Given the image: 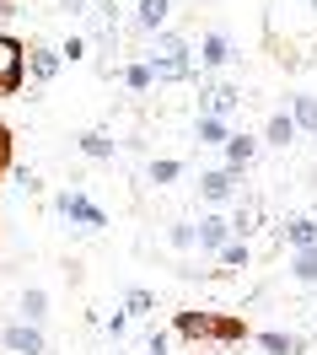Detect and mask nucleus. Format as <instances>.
<instances>
[{
    "label": "nucleus",
    "instance_id": "nucleus-27",
    "mask_svg": "<svg viewBox=\"0 0 317 355\" xmlns=\"http://www.w3.org/2000/svg\"><path fill=\"white\" fill-rule=\"evenodd\" d=\"M215 259H221V269H242V264H248V259H253V248H248V243H237V237H231V243L221 248Z\"/></svg>",
    "mask_w": 317,
    "mask_h": 355
},
{
    "label": "nucleus",
    "instance_id": "nucleus-8",
    "mask_svg": "<svg viewBox=\"0 0 317 355\" xmlns=\"http://www.w3.org/2000/svg\"><path fill=\"white\" fill-rule=\"evenodd\" d=\"M231 60H237V44H231L226 33H204V44L194 49V65H204V76L210 70H226Z\"/></svg>",
    "mask_w": 317,
    "mask_h": 355
},
{
    "label": "nucleus",
    "instance_id": "nucleus-31",
    "mask_svg": "<svg viewBox=\"0 0 317 355\" xmlns=\"http://www.w3.org/2000/svg\"><path fill=\"white\" fill-rule=\"evenodd\" d=\"M108 334H114V339H124V334H129V318H124V312H114V318H108Z\"/></svg>",
    "mask_w": 317,
    "mask_h": 355
},
{
    "label": "nucleus",
    "instance_id": "nucleus-7",
    "mask_svg": "<svg viewBox=\"0 0 317 355\" xmlns=\"http://www.w3.org/2000/svg\"><path fill=\"white\" fill-rule=\"evenodd\" d=\"M253 345H258L264 355H307L312 339L296 334V329H258V334H253Z\"/></svg>",
    "mask_w": 317,
    "mask_h": 355
},
{
    "label": "nucleus",
    "instance_id": "nucleus-16",
    "mask_svg": "<svg viewBox=\"0 0 317 355\" xmlns=\"http://www.w3.org/2000/svg\"><path fill=\"white\" fill-rule=\"evenodd\" d=\"M172 17V0H135V27L140 33H161Z\"/></svg>",
    "mask_w": 317,
    "mask_h": 355
},
{
    "label": "nucleus",
    "instance_id": "nucleus-1",
    "mask_svg": "<svg viewBox=\"0 0 317 355\" xmlns=\"http://www.w3.org/2000/svg\"><path fill=\"white\" fill-rule=\"evenodd\" d=\"M172 334L188 339V345H221V350H237V345H248V318H242V312L183 307V312H172Z\"/></svg>",
    "mask_w": 317,
    "mask_h": 355
},
{
    "label": "nucleus",
    "instance_id": "nucleus-24",
    "mask_svg": "<svg viewBox=\"0 0 317 355\" xmlns=\"http://www.w3.org/2000/svg\"><path fill=\"white\" fill-rule=\"evenodd\" d=\"M291 275L301 280V286H317V248H301V253H291Z\"/></svg>",
    "mask_w": 317,
    "mask_h": 355
},
{
    "label": "nucleus",
    "instance_id": "nucleus-34",
    "mask_svg": "<svg viewBox=\"0 0 317 355\" xmlns=\"http://www.w3.org/2000/svg\"><path fill=\"white\" fill-rule=\"evenodd\" d=\"M312 216H317V205H312Z\"/></svg>",
    "mask_w": 317,
    "mask_h": 355
},
{
    "label": "nucleus",
    "instance_id": "nucleus-15",
    "mask_svg": "<svg viewBox=\"0 0 317 355\" xmlns=\"http://www.w3.org/2000/svg\"><path fill=\"white\" fill-rule=\"evenodd\" d=\"M280 237H285V248H291V253L317 248V216H291V221L280 226Z\"/></svg>",
    "mask_w": 317,
    "mask_h": 355
},
{
    "label": "nucleus",
    "instance_id": "nucleus-25",
    "mask_svg": "<svg viewBox=\"0 0 317 355\" xmlns=\"http://www.w3.org/2000/svg\"><path fill=\"white\" fill-rule=\"evenodd\" d=\"M11 167H17V135H11V124H0V183L11 178Z\"/></svg>",
    "mask_w": 317,
    "mask_h": 355
},
{
    "label": "nucleus",
    "instance_id": "nucleus-4",
    "mask_svg": "<svg viewBox=\"0 0 317 355\" xmlns=\"http://www.w3.org/2000/svg\"><path fill=\"white\" fill-rule=\"evenodd\" d=\"M242 108V87L237 81H199V113L204 119H231V113Z\"/></svg>",
    "mask_w": 317,
    "mask_h": 355
},
{
    "label": "nucleus",
    "instance_id": "nucleus-6",
    "mask_svg": "<svg viewBox=\"0 0 317 355\" xmlns=\"http://www.w3.org/2000/svg\"><path fill=\"white\" fill-rule=\"evenodd\" d=\"M0 345H6L11 355H48V345H44V329H38V323H22V318L0 329Z\"/></svg>",
    "mask_w": 317,
    "mask_h": 355
},
{
    "label": "nucleus",
    "instance_id": "nucleus-3",
    "mask_svg": "<svg viewBox=\"0 0 317 355\" xmlns=\"http://www.w3.org/2000/svg\"><path fill=\"white\" fill-rule=\"evenodd\" d=\"M27 87V44L17 33H0V97H22Z\"/></svg>",
    "mask_w": 317,
    "mask_h": 355
},
{
    "label": "nucleus",
    "instance_id": "nucleus-29",
    "mask_svg": "<svg viewBox=\"0 0 317 355\" xmlns=\"http://www.w3.org/2000/svg\"><path fill=\"white\" fill-rule=\"evenodd\" d=\"M167 243L172 248H194V221H172L167 226Z\"/></svg>",
    "mask_w": 317,
    "mask_h": 355
},
{
    "label": "nucleus",
    "instance_id": "nucleus-12",
    "mask_svg": "<svg viewBox=\"0 0 317 355\" xmlns=\"http://www.w3.org/2000/svg\"><path fill=\"white\" fill-rule=\"evenodd\" d=\"M258 146H264L258 135H237V130H231V135H226V162H221V167L242 178V173L253 167V156H258Z\"/></svg>",
    "mask_w": 317,
    "mask_h": 355
},
{
    "label": "nucleus",
    "instance_id": "nucleus-18",
    "mask_svg": "<svg viewBox=\"0 0 317 355\" xmlns=\"http://www.w3.org/2000/svg\"><path fill=\"white\" fill-rule=\"evenodd\" d=\"M264 146H296V124H291V113L280 108V113H269V124H264Z\"/></svg>",
    "mask_w": 317,
    "mask_h": 355
},
{
    "label": "nucleus",
    "instance_id": "nucleus-17",
    "mask_svg": "<svg viewBox=\"0 0 317 355\" xmlns=\"http://www.w3.org/2000/svg\"><path fill=\"white\" fill-rule=\"evenodd\" d=\"M75 151H81V156H91V162H114V156H118V146H114V140H108L102 130H81V135H75Z\"/></svg>",
    "mask_w": 317,
    "mask_h": 355
},
{
    "label": "nucleus",
    "instance_id": "nucleus-21",
    "mask_svg": "<svg viewBox=\"0 0 317 355\" xmlns=\"http://www.w3.org/2000/svg\"><path fill=\"white\" fill-rule=\"evenodd\" d=\"M178 178H183V162H178V156H156V162L145 167V183H156V189L178 183Z\"/></svg>",
    "mask_w": 317,
    "mask_h": 355
},
{
    "label": "nucleus",
    "instance_id": "nucleus-26",
    "mask_svg": "<svg viewBox=\"0 0 317 355\" xmlns=\"http://www.w3.org/2000/svg\"><path fill=\"white\" fill-rule=\"evenodd\" d=\"M145 312H156V296H151V291H129V296H124V318H145Z\"/></svg>",
    "mask_w": 317,
    "mask_h": 355
},
{
    "label": "nucleus",
    "instance_id": "nucleus-9",
    "mask_svg": "<svg viewBox=\"0 0 317 355\" xmlns=\"http://www.w3.org/2000/svg\"><path fill=\"white\" fill-rule=\"evenodd\" d=\"M237 183H242V178L226 173V167H204L194 189H199V200H204V205H226L231 194H237Z\"/></svg>",
    "mask_w": 317,
    "mask_h": 355
},
{
    "label": "nucleus",
    "instance_id": "nucleus-14",
    "mask_svg": "<svg viewBox=\"0 0 317 355\" xmlns=\"http://www.w3.org/2000/svg\"><path fill=\"white\" fill-rule=\"evenodd\" d=\"M285 113H291L296 135H317V97H312V92H291Z\"/></svg>",
    "mask_w": 317,
    "mask_h": 355
},
{
    "label": "nucleus",
    "instance_id": "nucleus-28",
    "mask_svg": "<svg viewBox=\"0 0 317 355\" xmlns=\"http://www.w3.org/2000/svg\"><path fill=\"white\" fill-rule=\"evenodd\" d=\"M81 60H87V38H81V33H70L65 44H60V65H81Z\"/></svg>",
    "mask_w": 317,
    "mask_h": 355
},
{
    "label": "nucleus",
    "instance_id": "nucleus-32",
    "mask_svg": "<svg viewBox=\"0 0 317 355\" xmlns=\"http://www.w3.org/2000/svg\"><path fill=\"white\" fill-rule=\"evenodd\" d=\"M0 17H17V0H0Z\"/></svg>",
    "mask_w": 317,
    "mask_h": 355
},
{
    "label": "nucleus",
    "instance_id": "nucleus-33",
    "mask_svg": "<svg viewBox=\"0 0 317 355\" xmlns=\"http://www.w3.org/2000/svg\"><path fill=\"white\" fill-rule=\"evenodd\" d=\"M312 17H317V0H312Z\"/></svg>",
    "mask_w": 317,
    "mask_h": 355
},
{
    "label": "nucleus",
    "instance_id": "nucleus-5",
    "mask_svg": "<svg viewBox=\"0 0 317 355\" xmlns=\"http://www.w3.org/2000/svg\"><path fill=\"white\" fill-rule=\"evenodd\" d=\"M54 210H60L65 221L87 226V232H102V226H108V210H102V205H91L81 189H65V194H54Z\"/></svg>",
    "mask_w": 317,
    "mask_h": 355
},
{
    "label": "nucleus",
    "instance_id": "nucleus-30",
    "mask_svg": "<svg viewBox=\"0 0 317 355\" xmlns=\"http://www.w3.org/2000/svg\"><path fill=\"white\" fill-rule=\"evenodd\" d=\"M145 355H172V334H167V329H156L151 339H145Z\"/></svg>",
    "mask_w": 317,
    "mask_h": 355
},
{
    "label": "nucleus",
    "instance_id": "nucleus-10",
    "mask_svg": "<svg viewBox=\"0 0 317 355\" xmlns=\"http://www.w3.org/2000/svg\"><path fill=\"white\" fill-rule=\"evenodd\" d=\"M81 22L91 27V38L114 44V38H118V6H114V0H87V17H81Z\"/></svg>",
    "mask_w": 317,
    "mask_h": 355
},
{
    "label": "nucleus",
    "instance_id": "nucleus-19",
    "mask_svg": "<svg viewBox=\"0 0 317 355\" xmlns=\"http://www.w3.org/2000/svg\"><path fill=\"white\" fill-rule=\"evenodd\" d=\"M226 135H231V119H194V140L199 146H226Z\"/></svg>",
    "mask_w": 317,
    "mask_h": 355
},
{
    "label": "nucleus",
    "instance_id": "nucleus-2",
    "mask_svg": "<svg viewBox=\"0 0 317 355\" xmlns=\"http://www.w3.org/2000/svg\"><path fill=\"white\" fill-rule=\"evenodd\" d=\"M145 70H151V81H194L199 76V65H194V49H188V38H178V33H161V44L151 49V60H145Z\"/></svg>",
    "mask_w": 317,
    "mask_h": 355
},
{
    "label": "nucleus",
    "instance_id": "nucleus-23",
    "mask_svg": "<svg viewBox=\"0 0 317 355\" xmlns=\"http://www.w3.org/2000/svg\"><path fill=\"white\" fill-rule=\"evenodd\" d=\"M114 76H118L129 92H151V87H156V81H151V70H145V60H129V65H118Z\"/></svg>",
    "mask_w": 317,
    "mask_h": 355
},
{
    "label": "nucleus",
    "instance_id": "nucleus-11",
    "mask_svg": "<svg viewBox=\"0 0 317 355\" xmlns=\"http://www.w3.org/2000/svg\"><path fill=\"white\" fill-rule=\"evenodd\" d=\"M226 243H231V226H226V216L204 210V221H194V248H204V253H221Z\"/></svg>",
    "mask_w": 317,
    "mask_h": 355
},
{
    "label": "nucleus",
    "instance_id": "nucleus-22",
    "mask_svg": "<svg viewBox=\"0 0 317 355\" xmlns=\"http://www.w3.org/2000/svg\"><path fill=\"white\" fill-rule=\"evenodd\" d=\"M17 312H22V323H44L48 318V291H22V302H17Z\"/></svg>",
    "mask_w": 317,
    "mask_h": 355
},
{
    "label": "nucleus",
    "instance_id": "nucleus-13",
    "mask_svg": "<svg viewBox=\"0 0 317 355\" xmlns=\"http://www.w3.org/2000/svg\"><path fill=\"white\" fill-rule=\"evenodd\" d=\"M27 76H33L38 87H48V81L60 76V49H48V44H27Z\"/></svg>",
    "mask_w": 317,
    "mask_h": 355
},
{
    "label": "nucleus",
    "instance_id": "nucleus-20",
    "mask_svg": "<svg viewBox=\"0 0 317 355\" xmlns=\"http://www.w3.org/2000/svg\"><path fill=\"white\" fill-rule=\"evenodd\" d=\"M226 226H231V237H237V243H248V237H253V226H258V205L242 200V205H237V210L226 216Z\"/></svg>",
    "mask_w": 317,
    "mask_h": 355
}]
</instances>
